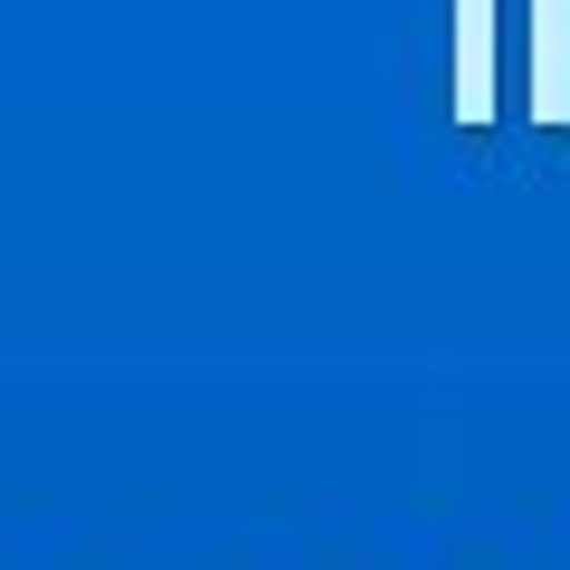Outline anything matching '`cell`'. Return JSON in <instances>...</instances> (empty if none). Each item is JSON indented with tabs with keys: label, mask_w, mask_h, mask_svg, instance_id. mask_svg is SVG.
I'll return each mask as SVG.
<instances>
[{
	"label": "cell",
	"mask_w": 570,
	"mask_h": 570,
	"mask_svg": "<svg viewBox=\"0 0 570 570\" xmlns=\"http://www.w3.org/2000/svg\"><path fill=\"white\" fill-rule=\"evenodd\" d=\"M456 124H494V0H456Z\"/></svg>",
	"instance_id": "1"
},
{
	"label": "cell",
	"mask_w": 570,
	"mask_h": 570,
	"mask_svg": "<svg viewBox=\"0 0 570 570\" xmlns=\"http://www.w3.org/2000/svg\"><path fill=\"white\" fill-rule=\"evenodd\" d=\"M532 124H570V0H532Z\"/></svg>",
	"instance_id": "2"
}]
</instances>
